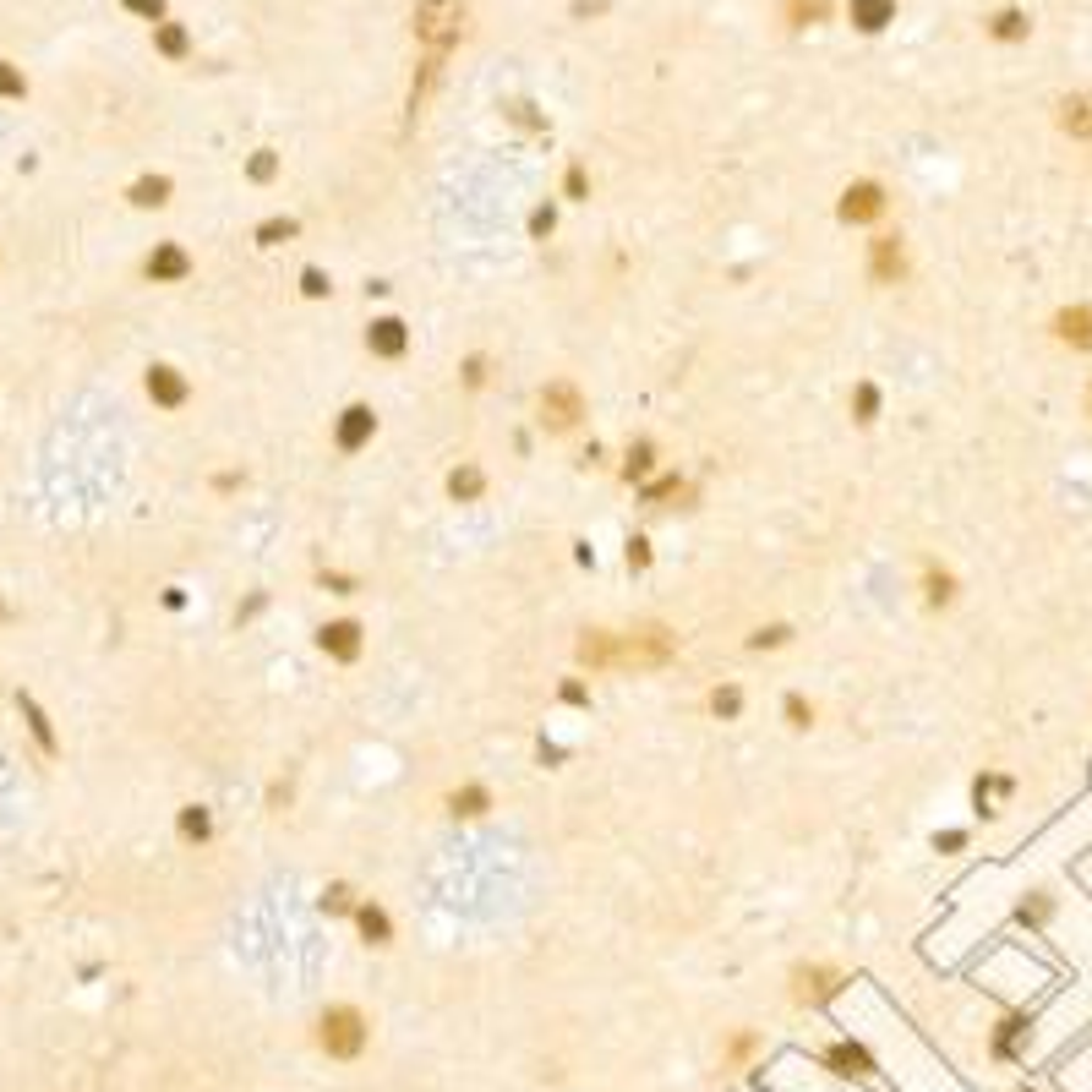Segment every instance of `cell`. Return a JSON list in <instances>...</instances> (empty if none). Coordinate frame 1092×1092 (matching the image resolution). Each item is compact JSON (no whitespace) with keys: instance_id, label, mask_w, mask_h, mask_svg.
I'll list each match as a JSON object with an SVG mask.
<instances>
[{"instance_id":"1","label":"cell","mask_w":1092,"mask_h":1092,"mask_svg":"<svg viewBox=\"0 0 1092 1092\" xmlns=\"http://www.w3.org/2000/svg\"><path fill=\"white\" fill-rule=\"evenodd\" d=\"M371 1043V1021L355 1005H328L317 1016V1049L328 1060H361Z\"/></svg>"},{"instance_id":"2","label":"cell","mask_w":1092,"mask_h":1092,"mask_svg":"<svg viewBox=\"0 0 1092 1092\" xmlns=\"http://www.w3.org/2000/svg\"><path fill=\"white\" fill-rule=\"evenodd\" d=\"M672 661H678V634L661 629V623L618 634V672H661Z\"/></svg>"},{"instance_id":"3","label":"cell","mask_w":1092,"mask_h":1092,"mask_svg":"<svg viewBox=\"0 0 1092 1092\" xmlns=\"http://www.w3.org/2000/svg\"><path fill=\"white\" fill-rule=\"evenodd\" d=\"M459 33H464V0H421L415 6V39L432 55H443Z\"/></svg>"},{"instance_id":"4","label":"cell","mask_w":1092,"mask_h":1092,"mask_svg":"<svg viewBox=\"0 0 1092 1092\" xmlns=\"http://www.w3.org/2000/svg\"><path fill=\"white\" fill-rule=\"evenodd\" d=\"M536 410H541V426H546V432H574L579 415H585V393H579V382L552 377V382L541 388Z\"/></svg>"},{"instance_id":"5","label":"cell","mask_w":1092,"mask_h":1092,"mask_svg":"<svg viewBox=\"0 0 1092 1092\" xmlns=\"http://www.w3.org/2000/svg\"><path fill=\"white\" fill-rule=\"evenodd\" d=\"M868 278H874V284H901V278H907V241H901L896 230H879V236L868 241Z\"/></svg>"},{"instance_id":"6","label":"cell","mask_w":1092,"mask_h":1092,"mask_svg":"<svg viewBox=\"0 0 1092 1092\" xmlns=\"http://www.w3.org/2000/svg\"><path fill=\"white\" fill-rule=\"evenodd\" d=\"M885 186L879 181H852L841 192V203H835V219H841V225H874L879 214H885Z\"/></svg>"},{"instance_id":"7","label":"cell","mask_w":1092,"mask_h":1092,"mask_svg":"<svg viewBox=\"0 0 1092 1092\" xmlns=\"http://www.w3.org/2000/svg\"><path fill=\"white\" fill-rule=\"evenodd\" d=\"M371 437H377V410H371V404H344L339 421H333V443H339V454H361Z\"/></svg>"},{"instance_id":"8","label":"cell","mask_w":1092,"mask_h":1092,"mask_svg":"<svg viewBox=\"0 0 1092 1092\" xmlns=\"http://www.w3.org/2000/svg\"><path fill=\"white\" fill-rule=\"evenodd\" d=\"M841 972L824 967V961H815V967H798L793 972V1005H824L830 994H841Z\"/></svg>"},{"instance_id":"9","label":"cell","mask_w":1092,"mask_h":1092,"mask_svg":"<svg viewBox=\"0 0 1092 1092\" xmlns=\"http://www.w3.org/2000/svg\"><path fill=\"white\" fill-rule=\"evenodd\" d=\"M819 1065L830 1076H846V1082H868V1076H874V1054H868L863 1043H852V1038L830 1043V1049L819 1054Z\"/></svg>"},{"instance_id":"10","label":"cell","mask_w":1092,"mask_h":1092,"mask_svg":"<svg viewBox=\"0 0 1092 1092\" xmlns=\"http://www.w3.org/2000/svg\"><path fill=\"white\" fill-rule=\"evenodd\" d=\"M143 388H148V399H154L159 410H181V404L192 399V382H186L176 366H165V361H159V366H148Z\"/></svg>"},{"instance_id":"11","label":"cell","mask_w":1092,"mask_h":1092,"mask_svg":"<svg viewBox=\"0 0 1092 1092\" xmlns=\"http://www.w3.org/2000/svg\"><path fill=\"white\" fill-rule=\"evenodd\" d=\"M366 350L377 355V361H399V355L410 350V328H404V317H371Z\"/></svg>"},{"instance_id":"12","label":"cell","mask_w":1092,"mask_h":1092,"mask_svg":"<svg viewBox=\"0 0 1092 1092\" xmlns=\"http://www.w3.org/2000/svg\"><path fill=\"white\" fill-rule=\"evenodd\" d=\"M574 656H579V667H590V672H618V634L612 629H585L579 645H574Z\"/></svg>"},{"instance_id":"13","label":"cell","mask_w":1092,"mask_h":1092,"mask_svg":"<svg viewBox=\"0 0 1092 1092\" xmlns=\"http://www.w3.org/2000/svg\"><path fill=\"white\" fill-rule=\"evenodd\" d=\"M317 650H322V656H333V661H355V656H361V623H355V618L322 623V629H317Z\"/></svg>"},{"instance_id":"14","label":"cell","mask_w":1092,"mask_h":1092,"mask_svg":"<svg viewBox=\"0 0 1092 1092\" xmlns=\"http://www.w3.org/2000/svg\"><path fill=\"white\" fill-rule=\"evenodd\" d=\"M143 273L154 278V284H181V278H192V258H186L176 241H159V247L148 252Z\"/></svg>"},{"instance_id":"15","label":"cell","mask_w":1092,"mask_h":1092,"mask_svg":"<svg viewBox=\"0 0 1092 1092\" xmlns=\"http://www.w3.org/2000/svg\"><path fill=\"white\" fill-rule=\"evenodd\" d=\"M1054 339L1071 344V350H1092V306H1065L1054 317Z\"/></svg>"},{"instance_id":"16","label":"cell","mask_w":1092,"mask_h":1092,"mask_svg":"<svg viewBox=\"0 0 1092 1092\" xmlns=\"http://www.w3.org/2000/svg\"><path fill=\"white\" fill-rule=\"evenodd\" d=\"M846 17H852V28L879 33L896 22V0H846Z\"/></svg>"},{"instance_id":"17","label":"cell","mask_w":1092,"mask_h":1092,"mask_svg":"<svg viewBox=\"0 0 1092 1092\" xmlns=\"http://www.w3.org/2000/svg\"><path fill=\"white\" fill-rule=\"evenodd\" d=\"M355 928H361V939L366 945H393V917L377 907V901H361V907H355Z\"/></svg>"},{"instance_id":"18","label":"cell","mask_w":1092,"mask_h":1092,"mask_svg":"<svg viewBox=\"0 0 1092 1092\" xmlns=\"http://www.w3.org/2000/svg\"><path fill=\"white\" fill-rule=\"evenodd\" d=\"M486 492V470L481 464H459V470H448V497L454 503H481Z\"/></svg>"},{"instance_id":"19","label":"cell","mask_w":1092,"mask_h":1092,"mask_svg":"<svg viewBox=\"0 0 1092 1092\" xmlns=\"http://www.w3.org/2000/svg\"><path fill=\"white\" fill-rule=\"evenodd\" d=\"M923 601L928 607H950L956 601V574L939 563H923Z\"/></svg>"},{"instance_id":"20","label":"cell","mask_w":1092,"mask_h":1092,"mask_svg":"<svg viewBox=\"0 0 1092 1092\" xmlns=\"http://www.w3.org/2000/svg\"><path fill=\"white\" fill-rule=\"evenodd\" d=\"M1060 126L1071 137H1092V93H1071V99H1060Z\"/></svg>"},{"instance_id":"21","label":"cell","mask_w":1092,"mask_h":1092,"mask_svg":"<svg viewBox=\"0 0 1092 1092\" xmlns=\"http://www.w3.org/2000/svg\"><path fill=\"white\" fill-rule=\"evenodd\" d=\"M448 809H454L459 819H481L486 809H492V793H486L481 782H470V787H459V793L448 798Z\"/></svg>"},{"instance_id":"22","label":"cell","mask_w":1092,"mask_h":1092,"mask_svg":"<svg viewBox=\"0 0 1092 1092\" xmlns=\"http://www.w3.org/2000/svg\"><path fill=\"white\" fill-rule=\"evenodd\" d=\"M650 470H656V443L639 437V443H629V454H623V481H645Z\"/></svg>"},{"instance_id":"23","label":"cell","mask_w":1092,"mask_h":1092,"mask_svg":"<svg viewBox=\"0 0 1092 1092\" xmlns=\"http://www.w3.org/2000/svg\"><path fill=\"white\" fill-rule=\"evenodd\" d=\"M170 192H176V186H170V176H143V181L132 186V203H137V208H165Z\"/></svg>"},{"instance_id":"24","label":"cell","mask_w":1092,"mask_h":1092,"mask_svg":"<svg viewBox=\"0 0 1092 1092\" xmlns=\"http://www.w3.org/2000/svg\"><path fill=\"white\" fill-rule=\"evenodd\" d=\"M711 716H716V722H738V716H743V689H738V683L711 689Z\"/></svg>"},{"instance_id":"25","label":"cell","mask_w":1092,"mask_h":1092,"mask_svg":"<svg viewBox=\"0 0 1092 1092\" xmlns=\"http://www.w3.org/2000/svg\"><path fill=\"white\" fill-rule=\"evenodd\" d=\"M852 421L857 426H874L879 421V388H874V382H857V388H852Z\"/></svg>"},{"instance_id":"26","label":"cell","mask_w":1092,"mask_h":1092,"mask_svg":"<svg viewBox=\"0 0 1092 1092\" xmlns=\"http://www.w3.org/2000/svg\"><path fill=\"white\" fill-rule=\"evenodd\" d=\"M154 44H159V55H170V61H181V55L192 50V39H186L181 22H159V28H154Z\"/></svg>"},{"instance_id":"27","label":"cell","mask_w":1092,"mask_h":1092,"mask_svg":"<svg viewBox=\"0 0 1092 1092\" xmlns=\"http://www.w3.org/2000/svg\"><path fill=\"white\" fill-rule=\"evenodd\" d=\"M181 835L186 841H208V835H214V815H208L203 804H186L181 809Z\"/></svg>"},{"instance_id":"28","label":"cell","mask_w":1092,"mask_h":1092,"mask_svg":"<svg viewBox=\"0 0 1092 1092\" xmlns=\"http://www.w3.org/2000/svg\"><path fill=\"white\" fill-rule=\"evenodd\" d=\"M989 33H994V39H1005V44L1027 39V11H1016V6H1010V11H1000V17L989 22Z\"/></svg>"},{"instance_id":"29","label":"cell","mask_w":1092,"mask_h":1092,"mask_svg":"<svg viewBox=\"0 0 1092 1092\" xmlns=\"http://www.w3.org/2000/svg\"><path fill=\"white\" fill-rule=\"evenodd\" d=\"M300 225L295 219H263L258 225V247H284V241H295Z\"/></svg>"},{"instance_id":"30","label":"cell","mask_w":1092,"mask_h":1092,"mask_svg":"<svg viewBox=\"0 0 1092 1092\" xmlns=\"http://www.w3.org/2000/svg\"><path fill=\"white\" fill-rule=\"evenodd\" d=\"M355 907H361V901H355V890H350V885H339V879H333V885L322 890V912H333V917L350 912V917H355Z\"/></svg>"},{"instance_id":"31","label":"cell","mask_w":1092,"mask_h":1092,"mask_svg":"<svg viewBox=\"0 0 1092 1092\" xmlns=\"http://www.w3.org/2000/svg\"><path fill=\"white\" fill-rule=\"evenodd\" d=\"M782 716H787V727H798V732L815 727V705H809L804 694H787V700H782Z\"/></svg>"},{"instance_id":"32","label":"cell","mask_w":1092,"mask_h":1092,"mask_svg":"<svg viewBox=\"0 0 1092 1092\" xmlns=\"http://www.w3.org/2000/svg\"><path fill=\"white\" fill-rule=\"evenodd\" d=\"M22 716H28L33 738L44 743V754H55V749H61V743H55V732H50V722H44V711H39V705H33V700H22Z\"/></svg>"},{"instance_id":"33","label":"cell","mask_w":1092,"mask_h":1092,"mask_svg":"<svg viewBox=\"0 0 1092 1092\" xmlns=\"http://www.w3.org/2000/svg\"><path fill=\"white\" fill-rule=\"evenodd\" d=\"M787 17H793V28H815L824 17V0H787Z\"/></svg>"},{"instance_id":"34","label":"cell","mask_w":1092,"mask_h":1092,"mask_svg":"<svg viewBox=\"0 0 1092 1092\" xmlns=\"http://www.w3.org/2000/svg\"><path fill=\"white\" fill-rule=\"evenodd\" d=\"M667 497H689V486H683L678 475H661V481L645 486V503H667Z\"/></svg>"},{"instance_id":"35","label":"cell","mask_w":1092,"mask_h":1092,"mask_svg":"<svg viewBox=\"0 0 1092 1092\" xmlns=\"http://www.w3.org/2000/svg\"><path fill=\"white\" fill-rule=\"evenodd\" d=\"M787 639H793V629H787V623H771V629L749 634V650H776V645H787Z\"/></svg>"},{"instance_id":"36","label":"cell","mask_w":1092,"mask_h":1092,"mask_svg":"<svg viewBox=\"0 0 1092 1092\" xmlns=\"http://www.w3.org/2000/svg\"><path fill=\"white\" fill-rule=\"evenodd\" d=\"M247 176H252V181H273V176H278V154H273V148H258V154H252Z\"/></svg>"},{"instance_id":"37","label":"cell","mask_w":1092,"mask_h":1092,"mask_svg":"<svg viewBox=\"0 0 1092 1092\" xmlns=\"http://www.w3.org/2000/svg\"><path fill=\"white\" fill-rule=\"evenodd\" d=\"M563 197H574V203H585V197H590V176H585V165H568V176H563Z\"/></svg>"},{"instance_id":"38","label":"cell","mask_w":1092,"mask_h":1092,"mask_svg":"<svg viewBox=\"0 0 1092 1092\" xmlns=\"http://www.w3.org/2000/svg\"><path fill=\"white\" fill-rule=\"evenodd\" d=\"M328 289H333V284H328V273H322V269H300V295L322 300Z\"/></svg>"},{"instance_id":"39","label":"cell","mask_w":1092,"mask_h":1092,"mask_svg":"<svg viewBox=\"0 0 1092 1092\" xmlns=\"http://www.w3.org/2000/svg\"><path fill=\"white\" fill-rule=\"evenodd\" d=\"M28 93V83H22V72H11L6 61H0V99H22Z\"/></svg>"},{"instance_id":"40","label":"cell","mask_w":1092,"mask_h":1092,"mask_svg":"<svg viewBox=\"0 0 1092 1092\" xmlns=\"http://www.w3.org/2000/svg\"><path fill=\"white\" fill-rule=\"evenodd\" d=\"M754 1049H760V1038H754V1032H732V1043H727V1060H749Z\"/></svg>"},{"instance_id":"41","label":"cell","mask_w":1092,"mask_h":1092,"mask_svg":"<svg viewBox=\"0 0 1092 1092\" xmlns=\"http://www.w3.org/2000/svg\"><path fill=\"white\" fill-rule=\"evenodd\" d=\"M552 230H557V214H552V208H536V214H530V236L546 241Z\"/></svg>"},{"instance_id":"42","label":"cell","mask_w":1092,"mask_h":1092,"mask_svg":"<svg viewBox=\"0 0 1092 1092\" xmlns=\"http://www.w3.org/2000/svg\"><path fill=\"white\" fill-rule=\"evenodd\" d=\"M623 557H629L634 574H639V568H650V541H645V536H629V552H623Z\"/></svg>"},{"instance_id":"43","label":"cell","mask_w":1092,"mask_h":1092,"mask_svg":"<svg viewBox=\"0 0 1092 1092\" xmlns=\"http://www.w3.org/2000/svg\"><path fill=\"white\" fill-rule=\"evenodd\" d=\"M557 700H563V705H590V689L579 678H568L563 689H557Z\"/></svg>"},{"instance_id":"44","label":"cell","mask_w":1092,"mask_h":1092,"mask_svg":"<svg viewBox=\"0 0 1092 1092\" xmlns=\"http://www.w3.org/2000/svg\"><path fill=\"white\" fill-rule=\"evenodd\" d=\"M481 382H486V361L470 355V361H464V388H481Z\"/></svg>"},{"instance_id":"45","label":"cell","mask_w":1092,"mask_h":1092,"mask_svg":"<svg viewBox=\"0 0 1092 1092\" xmlns=\"http://www.w3.org/2000/svg\"><path fill=\"white\" fill-rule=\"evenodd\" d=\"M126 11H137V17H165V0H126Z\"/></svg>"},{"instance_id":"46","label":"cell","mask_w":1092,"mask_h":1092,"mask_svg":"<svg viewBox=\"0 0 1092 1092\" xmlns=\"http://www.w3.org/2000/svg\"><path fill=\"white\" fill-rule=\"evenodd\" d=\"M322 590H333V596H350L355 579H344V574H322Z\"/></svg>"},{"instance_id":"47","label":"cell","mask_w":1092,"mask_h":1092,"mask_svg":"<svg viewBox=\"0 0 1092 1092\" xmlns=\"http://www.w3.org/2000/svg\"><path fill=\"white\" fill-rule=\"evenodd\" d=\"M934 846H939V852H956V846H967V830H945V835H934Z\"/></svg>"},{"instance_id":"48","label":"cell","mask_w":1092,"mask_h":1092,"mask_svg":"<svg viewBox=\"0 0 1092 1092\" xmlns=\"http://www.w3.org/2000/svg\"><path fill=\"white\" fill-rule=\"evenodd\" d=\"M1087 415H1092V377H1087Z\"/></svg>"}]
</instances>
